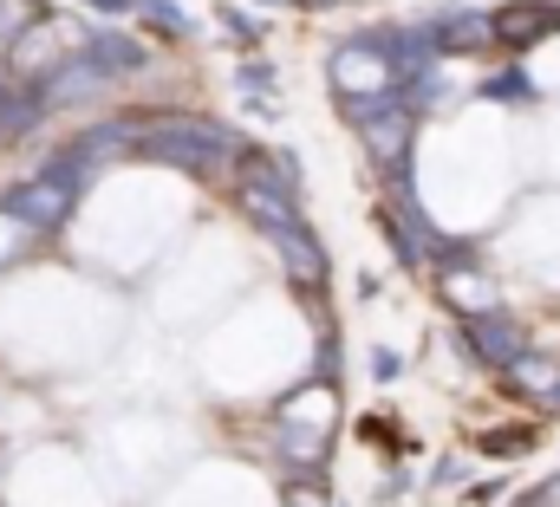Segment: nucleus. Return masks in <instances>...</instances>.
Returning <instances> with one entry per match:
<instances>
[{"label": "nucleus", "instance_id": "nucleus-7", "mask_svg": "<svg viewBox=\"0 0 560 507\" xmlns=\"http://www.w3.org/2000/svg\"><path fill=\"white\" fill-rule=\"evenodd\" d=\"M242 209L255 215V228H261L268 241L300 235V209H293V196H280V189H268V182H248V189H242Z\"/></svg>", "mask_w": 560, "mask_h": 507}, {"label": "nucleus", "instance_id": "nucleus-14", "mask_svg": "<svg viewBox=\"0 0 560 507\" xmlns=\"http://www.w3.org/2000/svg\"><path fill=\"white\" fill-rule=\"evenodd\" d=\"M242 163H248V182H268V189H280V196L300 189V163H293L287 150H248Z\"/></svg>", "mask_w": 560, "mask_h": 507}, {"label": "nucleus", "instance_id": "nucleus-17", "mask_svg": "<svg viewBox=\"0 0 560 507\" xmlns=\"http://www.w3.org/2000/svg\"><path fill=\"white\" fill-rule=\"evenodd\" d=\"M26 248H33V228H26L20 215H7V209H0V267H13Z\"/></svg>", "mask_w": 560, "mask_h": 507}, {"label": "nucleus", "instance_id": "nucleus-1", "mask_svg": "<svg viewBox=\"0 0 560 507\" xmlns=\"http://www.w3.org/2000/svg\"><path fill=\"white\" fill-rule=\"evenodd\" d=\"M138 156L183 169V176H222L229 163H242V137L215 118H163V125L138 130Z\"/></svg>", "mask_w": 560, "mask_h": 507}, {"label": "nucleus", "instance_id": "nucleus-21", "mask_svg": "<svg viewBox=\"0 0 560 507\" xmlns=\"http://www.w3.org/2000/svg\"><path fill=\"white\" fill-rule=\"evenodd\" d=\"M79 7H92V13H105V20H125V13H143V0H79Z\"/></svg>", "mask_w": 560, "mask_h": 507}, {"label": "nucleus", "instance_id": "nucleus-16", "mask_svg": "<svg viewBox=\"0 0 560 507\" xmlns=\"http://www.w3.org/2000/svg\"><path fill=\"white\" fill-rule=\"evenodd\" d=\"M509 378L522 384V390H535V397H560V365H555V358H535V352H522V358L509 365Z\"/></svg>", "mask_w": 560, "mask_h": 507}, {"label": "nucleus", "instance_id": "nucleus-2", "mask_svg": "<svg viewBox=\"0 0 560 507\" xmlns=\"http://www.w3.org/2000/svg\"><path fill=\"white\" fill-rule=\"evenodd\" d=\"M398 85H405V72H398L385 33H372V39H346V46L332 52V92H339L346 105H359V98H385V92H398Z\"/></svg>", "mask_w": 560, "mask_h": 507}, {"label": "nucleus", "instance_id": "nucleus-22", "mask_svg": "<svg viewBox=\"0 0 560 507\" xmlns=\"http://www.w3.org/2000/svg\"><path fill=\"white\" fill-rule=\"evenodd\" d=\"M222 13H229V33H235V39H261V20H248L242 7H222Z\"/></svg>", "mask_w": 560, "mask_h": 507}, {"label": "nucleus", "instance_id": "nucleus-9", "mask_svg": "<svg viewBox=\"0 0 560 507\" xmlns=\"http://www.w3.org/2000/svg\"><path fill=\"white\" fill-rule=\"evenodd\" d=\"M85 59H92L105 79H131V72H143V66H150V52H143L138 39H125V33H112V26L85 39Z\"/></svg>", "mask_w": 560, "mask_h": 507}, {"label": "nucleus", "instance_id": "nucleus-10", "mask_svg": "<svg viewBox=\"0 0 560 507\" xmlns=\"http://www.w3.org/2000/svg\"><path fill=\"white\" fill-rule=\"evenodd\" d=\"M443 299L456 313H469V319H489L495 313V280L476 273V267H456V273H443Z\"/></svg>", "mask_w": 560, "mask_h": 507}, {"label": "nucleus", "instance_id": "nucleus-15", "mask_svg": "<svg viewBox=\"0 0 560 507\" xmlns=\"http://www.w3.org/2000/svg\"><path fill=\"white\" fill-rule=\"evenodd\" d=\"M555 20H548V7H509V13H495V39H509V46H528L535 33H548Z\"/></svg>", "mask_w": 560, "mask_h": 507}, {"label": "nucleus", "instance_id": "nucleus-18", "mask_svg": "<svg viewBox=\"0 0 560 507\" xmlns=\"http://www.w3.org/2000/svg\"><path fill=\"white\" fill-rule=\"evenodd\" d=\"M143 20L156 26V33H170V39H189L196 26L183 20V7H170V0H143Z\"/></svg>", "mask_w": 560, "mask_h": 507}, {"label": "nucleus", "instance_id": "nucleus-13", "mask_svg": "<svg viewBox=\"0 0 560 507\" xmlns=\"http://www.w3.org/2000/svg\"><path fill=\"white\" fill-rule=\"evenodd\" d=\"M46 118V92L39 85H7V98H0V137H20V130H33Z\"/></svg>", "mask_w": 560, "mask_h": 507}, {"label": "nucleus", "instance_id": "nucleus-8", "mask_svg": "<svg viewBox=\"0 0 560 507\" xmlns=\"http://www.w3.org/2000/svg\"><path fill=\"white\" fill-rule=\"evenodd\" d=\"M105 85H112V79H105L85 52H72V59H66L39 92H46V111H52V105H79V98H92V92H105Z\"/></svg>", "mask_w": 560, "mask_h": 507}, {"label": "nucleus", "instance_id": "nucleus-4", "mask_svg": "<svg viewBox=\"0 0 560 507\" xmlns=\"http://www.w3.org/2000/svg\"><path fill=\"white\" fill-rule=\"evenodd\" d=\"M72 202H79V189L39 169V176H33V182H20V189H13V196L0 202V209H7V215H20V222H26L33 235H52V228H66Z\"/></svg>", "mask_w": 560, "mask_h": 507}, {"label": "nucleus", "instance_id": "nucleus-12", "mask_svg": "<svg viewBox=\"0 0 560 507\" xmlns=\"http://www.w3.org/2000/svg\"><path fill=\"white\" fill-rule=\"evenodd\" d=\"M430 39H436V52L482 46V39H495V20H489V13H450V20H436V26H430Z\"/></svg>", "mask_w": 560, "mask_h": 507}, {"label": "nucleus", "instance_id": "nucleus-24", "mask_svg": "<svg viewBox=\"0 0 560 507\" xmlns=\"http://www.w3.org/2000/svg\"><path fill=\"white\" fill-rule=\"evenodd\" d=\"M261 7H300V0H261Z\"/></svg>", "mask_w": 560, "mask_h": 507}, {"label": "nucleus", "instance_id": "nucleus-6", "mask_svg": "<svg viewBox=\"0 0 560 507\" xmlns=\"http://www.w3.org/2000/svg\"><path fill=\"white\" fill-rule=\"evenodd\" d=\"M469 352L482 358V365H495V372H509L522 352H528V339H522V326H509V319H469Z\"/></svg>", "mask_w": 560, "mask_h": 507}, {"label": "nucleus", "instance_id": "nucleus-5", "mask_svg": "<svg viewBox=\"0 0 560 507\" xmlns=\"http://www.w3.org/2000/svg\"><path fill=\"white\" fill-rule=\"evenodd\" d=\"M66 59H59V39H52V26L46 20H33L13 46H7V72H20V79H52Z\"/></svg>", "mask_w": 560, "mask_h": 507}, {"label": "nucleus", "instance_id": "nucleus-20", "mask_svg": "<svg viewBox=\"0 0 560 507\" xmlns=\"http://www.w3.org/2000/svg\"><path fill=\"white\" fill-rule=\"evenodd\" d=\"M528 443H535L528 429H515V436H482V449H495V456H522Z\"/></svg>", "mask_w": 560, "mask_h": 507}, {"label": "nucleus", "instance_id": "nucleus-23", "mask_svg": "<svg viewBox=\"0 0 560 507\" xmlns=\"http://www.w3.org/2000/svg\"><path fill=\"white\" fill-rule=\"evenodd\" d=\"M7 85H13V72H7V59H0V98H7Z\"/></svg>", "mask_w": 560, "mask_h": 507}, {"label": "nucleus", "instance_id": "nucleus-25", "mask_svg": "<svg viewBox=\"0 0 560 507\" xmlns=\"http://www.w3.org/2000/svg\"><path fill=\"white\" fill-rule=\"evenodd\" d=\"M555 403H560V397H555Z\"/></svg>", "mask_w": 560, "mask_h": 507}, {"label": "nucleus", "instance_id": "nucleus-11", "mask_svg": "<svg viewBox=\"0 0 560 507\" xmlns=\"http://www.w3.org/2000/svg\"><path fill=\"white\" fill-rule=\"evenodd\" d=\"M275 254L287 260V273L300 280V286H326V254H319V241L300 228V235H280Z\"/></svg>", "mask_w": 560, "mask_h": 507}, {"label": "nucleus", "instance_id": "nucleus-3", "mask_svg": "<svg viewBox=\"0 0 560 507\" xmlns=\"http://www.w3.org/2000/svg\"><path fill=\"white\" fill-rule=\"evenodd\" d=\"M346 118L352 130L365 137V150L392 169V163H405V150H411V130H418V111H411V98L405 92H385V98H359V105H346Z\"/></svg>", "mask_w": 560, "mask_h": 507}, {"label": "nucleus", "instance_id": "nucleus-19", "mask_svg": "<svg viewBox=\"0 0 560 507\" xmlns=\"http://www.w3.org/2000/svg\"><path fill=\"white\" fill-rule=\"evenodd\" d=\"M280 507H332V502H326L319 475H300V482H287V495H280Z\"/></svg>", "mask_w": 560, "mask_h": 507}]
</instances>
